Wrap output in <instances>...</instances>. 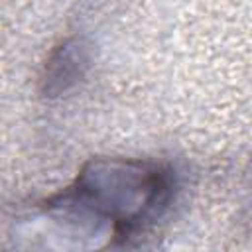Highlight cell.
<instances>
[{
	"label": "cell",
	"mask_w": 252,
	"mask_h": 252,
	"mask_svg": "<svg viewBox=\"0 0 252 252\" xmlns=\"http://www.w3.org/2000/svg\"><path fill=\"white\" fill-rule=\"evenodd\" d=\"M175 173L142 158H91L73 181L43 201L49 215L85 220L108 238L126 240L150 228L169 209Z\"/></svg>",
	"instance_id": "obj_1"
},
{
	"label": "cell",
	"mask_w": 252,
	"mask_h": 252,
	"mask_svg": "<svg viewBox=\"0 0 252 252\" xmlns=\"http://www.w3.org/2000/svg\"><path fill=\"white\" fill-rule=\"evenodd\" d=\"M93 61L91 43L81 35H71L53 47L41 73V93L47 98L73 91L89 73Z\"/></svg>",
	"instance_id": "obj_2"
}]
</instances>
